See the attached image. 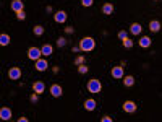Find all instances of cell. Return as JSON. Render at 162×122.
<instances>
[{
  "mask_svg": "<svg viewBox=\"0 0 162 122\" xmlns=\"http://www.w3.org/2000/svg\"><path fill=\"white\" fill-rule=\"evenodd\" d=\"M96 47V41L92 39V38H83L79 41V49L83 51V52H91L92 49Z\"/></svg>",
  "mask_w": 162,
  "mask_h": 122,
  "instance_id": "obj_1",
  "label": "cell"
},
{
  "mask_svg": "<svg viewBox=\"0 0 162 122\" xmlns=\"http://www.w3.org/2000/svg\"><path fill=\"white\" fill-rule=\"evenodd\" d=\"M101 90H102V85L97 78H92L88 81V91L89 93H94L96 95V93H101Z\"/></svg>",
  "mask_w": 162,
  "mask_h": 122,
  "instance_id": "obj_2",
  "label": "cell"
},
{
  "mask_svg": "<svg viewBox=\"0 0 162 122\" xmlns=\"http://www.w3.org/2000/svg\"><path fill=\"white\" fill-rule=\"evenodd\" d=\"M40 55H42V51L37 49V47H29V51H28V57H29L31 60H39L40 59Z\"/></svg>",
  "mask_w": 162,
  "mask_h": 122,
  "instance_id": "obj_3",
  "label": "cell"
},
{
  "mask_svg": "<svg viewBox=\"0 0 162 122\" xmlns=\"http://www.w3.org/2000/svg\"><path fill=\"white\" fill-rule=\"evenodd\" d=\"M8 78L10 80H18L21 78V70L18 67H11L10 70H8Z\"/></svg>",
  "mask_w": 162,
  "mask_h": 122,
  "instance_id": "obj_4",
  "label": "cell"
},
{
  "mask_svg": "<svg viewBox=\"0 0 162 122\" xmlns=\"http://www.w3.org/2000/svg\"><path fill=\"white\" fill-rule=\"evenodd\" d=\"M50 95L54 96V98H60V96L63 95L62 86H60V85H57V83H54V85L50 86Z\"/></svg>",
  "mask_w": 162,
  "mask_h": 122,
  "instance_id": "obj_5",
  "label": "cell"
},
{
  "mask_svg": "<svg viewBox=\"0 0 162 122\" xmlns=\"http://www.w3.org/2000/svg\"><path fill=\"white\" fill-rule=\"evenodd\" d=\"M10 7H11V10H13L15 13H18V11L25 10V3H23V0H13Z\"/></svg>",
  "mask_w": 162,
  "mask_h": 122,
  "instance_id": "obj_6",
  "label": "cell"
},
{
  "mask_svg": "<svg viewBox=\"0 0 162 122\" xmlns=\"http://www.w3.org/2000/svg\"><path fill=\"white\" fill-rule=\"evenodd\" d=\"M49 68V62L45 60V59H39V60H36V70H39V72H45Z\"/></svg>",
  "mask_w": 162,
  "mask_h": 122,
  "instance_id": "obj_7",
  "label": "cell"
},
{
  "mask_svg": "<svg viewBox=\"0 0 162 122\" xmlns=\"http://www.w3.org/2000/svg\"><path fill=\"white\" fill-rule=\"evenodd\" d=\"M44 90H45L44 81H34V83H33V91H34V93H37V95H42Z\"/></svg>",
  "mask_w": 162,
  "mask_h": 122,
  "instance_id": "obj_8",
  "label": "cell"
},
{
  "mask_svg": "<svg viewBox=\"0 0 162 122\" xmlns=\"http://www.w3.org/2000/svg\"><path fill=\"white\" fill-rule=\"evenodd\" d=\"M0 119L2 120H10L11 119V109L10 108H2L0 109Z\"/></svg>",
  "mask_w": 162,
  "mask_h": 122,
  "instance_id": "obj_9",
  "label": "cell"
},
{
  "mask_svg": "<svg viewBox=\"0 0 162 122\" xmlns=\"http://www.w3.org/2000/svg\"><path fill=\"white\" fill-rule=\"evenodd\" d=\"M143 31V26L140 25V23H131V26H130V33L131 34H135V36H140Z\"/></svg>",
  "mask_w": 162,
  "mask_h": 122,
  "instance_id": "obj_10",
  "label": "cell"
},
{
  "mask_svg": "<svg viewBox=\"0 0 162 122\" xmlns=\"http://www.w3.org/2000/svg\"><path fill=\"white\" fill-rule=\"evenodd\" d=\"M123 111H125V112H130V114L135 112V111H136V104L133 103V101H125V103H123Z\"/></svg>",
  "mask_w": 162,
  "mask_h": 122,
  "instance_id": "obj_11",
  "label": "cell"
},
{
  "mask_svg": "<svg viewBox=\"0 0 162 122\" xmlns=\"http://www.w3.org/2000/svg\"><path fill=\"white\" fill-rule=\"evenodd\" d=\"M54 20H55L57 23H65V21H67V11L59 10V11H57V13H55Z\"/></svg>",
  "mask_w": 162,
  "mask_h": 122,
  "instance_id": "obj_12",
  "label": "cell"
},
{
  "mask_svg": "<svg viewBox=\"0 0 162 122\" xmlns=\"http://www.w3.org/2000/svg\"><path fill=\"white\" fill-rule=\"evenodd\" d=\"M110 73H112L114 78H123V67H122V65L120 67H114Z\"/></svg>",
  "mask_w": 162,
  "mask_h": 122,
  "instance_id": "obj_13",
  "label": "cell"
},
{
  "mask_svg": "<svg viewBox=\"0 0 162 122\" xmlns=\"http://www.w3.org/2000/svg\"><path fill=\"white\" fill-rule=\"evenodd\" d=\"M96 100H92V98H89V100H86L84 101V109L86 111H94L96 109Z\"/></svg>",
  "mask_w": 162,
  "mask_h": 122,
  "instance_id": "obj_14",
  "label": "cell"
},
{
  "mask_svg": "<svg viewBox=\"0 0 162 122\" xmlns=\"http://www.w3.org/2000/svg\"><path fill=\"white\" fill-rule=\"evenodd\" d=\"M151 44H152V39L148 38V36H143V38L140 39V47H143V49H148Z\"/></svg>",
  "mask_w": 162,
  "mask_h": 122,
  "instance_id": "obj_15",
  "label": "cell"
},
{
  "mask_svg": "<svg viewBox=\"0 0 162 122\" xmlns=\"http://www.w3.org/2000/svg\"><path fill=\"white\" fill-rule=\"evenodd\" d=\"M40 51H42V55H52V52H54V47H52L50 44H44L42 47H40Z\"/></svg>",
  "mask_w": 162,
  "mask_h": 122,
  "instance_id": "obj_16",
  "label": "cell"
},
{
  "mask_svg": "<svg viewBox=\"0 0 162 122\" xmlns=\"http://www.w3.org/2000/svg\"><path fill=\"white\" fill-rule=\"evenodd\" d=\"M102 13L104 15H112L114 13V5L112 3H104V7H102Z\"/></svg>",
  "mask_w": 162,
  "mask_h": 122,
  "instance_id": "obj_17",
  "label": "cell"
},
{
  "mask_svg": "<svg viewBox=\"0 0 162 122\" xmlns=\"http://www.w3.org/2000/svg\"><path fill=\"white\" fill-rule=\"evenodd\" d=\"M149 30H151L152 33H157V31H160V23H159L157 20H152L151 23H149Z\"/></svg>",
  "mask_w": 162,
  "mask_h": 122,
  "instance_id": "obj_18",
  "label": "cell"
},
{
  "mask_svg": "<svg viewBox=\"0 0 162 122\" xmlns=\"http://www.w3.org/2000/svg\"><path fill=\"white\" fill-rule=\"evenodd\" d=\"M0 44H2V46H8L10 44V36H8V34H0Z\"/></svg>",
  "mask_w": 162,
  "mask_h": 122,
  "instance_id": "obj_19",
  "label": "cell"
},
{
  "mask_svg": "<svg viewBox=\"0 0 162 122\" xmlns=\"http://www.w3.org/2000/svg\"><path fill=\"white\" fill-rule=\"evenodd\" d=\"M33 33L36 34V36H42L44 34V26H40V25H36L33 28Z\"/></svg>",
  "mask_w": 162,
  "mask_h": 122,
  "instance_id": "obj_20",
  "label": "cell"
},
{
  "mask_svg": "<svg viewBox=\"0 0 162 122\" xmlns=\"http://www.w3.org/2000/svg\"><path fill=\"white\" fill-rule=\"evenodd\" d=\"M123 85H125V86H133V85H135V77L128 75L126 78H123Z\"/></svg>",
  "mask_w": 162,
  "mask_h": 122,
  "instance_id": "obj_21",
  "label": "cell"
},
{
  "mask_svg": "<svg viewBox=\"0 0 162 122\" xmlns=\"http://www.w3.org/2000/svg\"><path fill=\"white\" fill-rule=\"evenodd\" d=\"M122 43H123V47H125V49H131V47H133V39H130V38L123 39Z\"/></svg>",
  "mask_w": 162,
  "mask_h": 122,
  "instance_id": "obj_22",
  "label": "cell"
},
{
  "mask_svg": "<svg viewBox=\"0 0 162 122\" xmlns=\"http://www.w3.org/2000/svg\"><path fill=\"white\" fill-rule=\"evenodd\" d=\"M88 70H89V67L88 65H78V73H81V75H84V73H88Z\"/></svg>",
  "mask_w": 162,
  "mask_h": 122,
  "instance_id": "obj_23",
  "label": "cell"
},
{
  "mask_svg": "<svg viewBox=\"0 0 162 122\" xmlns=\"http://www.w3.org/2000/svg\"><path fill=\"white\" fill-rule=\"evenodd\" d=\"M83 63H84V57L83 55H79V57L75 59V65H83Z\"/></svg>",
  "mask_w": 162,
  "mask_h": 122,
  "instance_id": "obj_24",
  "label": "cell"
},
{
  "mask_svg": "<svg viewBox=\"0 0 162 122\" xmlns=\"http://www.w3.org/2000/svg\"><path fill=\"white\" fill-rule=\"evenodd\" d=\"M65 44H67V39L65 38H59V39H57V46H59V47H63Z\"/></svg>",
  "mask_w": 162,
  "mask_h": 122,
  "instance_id": "obj_25",
  "label": "cell"
},
{
  "mask_svg": "<svg viewBox=\"0 0 162 122\" xmlns=\"http://www.w3.org/2000/svg\"><path fill=\"white\" fill-rule=\"evenodd\" d=\"M16 18H18L20 21H21V20H25V18H26V13H25V10L18 11V13H16Z\"/></svg>",
  "mask_w": 162,
  "mask_h": 122,
  "instance_id": "obj_26",
  "label": "cell"
},
{
  "mask_svg": "<svg viewBox=\"0 0 162 122\" xmlns=\"http://www.w3.org/2000/svg\"><path fill=\"white\" fill-rule=\"evenodd\" d=\"M92 3H94V0H81V5H83V7H91Z\"/></svg>",
  "mask_w": 162,
  "mask_h": 122,
  "instance_id": "obj_27",
  "label": "cell"
},
{
  "mask_svg": "<svg viewBox=\"0 0 162 122\" xmlns=\"http://www.w3.org/2000/svg\"><path fill=\"white\" fill-rule=\"evenodd\" d=\"M37 100H39V95H37V93H33V95L29 96V101H31V103H37Z\"/></svg>",
  "mask_w": 162,
  "mask_h": 122,
  "instance_id": "obj_28",
  "label": "cell"
},
{
  "mask_svg": "<svg viewBox=\"0 0 162 122\" xmlns=\"http://www.w3.org/2000/svg\"><path fill=\"white\" fill-rule=\"evenodd\" d=\"M118 38H120L122 41H123V39L128 38V34H126V31H120V33H118Z\"/></svg>",
  "mask_w": 162,
  "mask_h": 122,
  "instance_id": "obj_29",
  "label": "cell"
},
{
  "mask_svg": "<svg viewBox=\"0 0 162 122\" xmlns=\"http://www.w3.org/2000/svg\"><path fill=\"white\" fill-rule=\"evenodd\" d=\"M101 120H102V122H112V117H109V116H104Z\"/></svg>",
  "mask_w": 162,
  "mask_h": 122,
  "instance_id": "obj_30",
  "label": "cell"
},
{
  "mask_svg": "<svg viewBox=\"0 0 162 122\" xmlns=\"http://www.w3.org/2000/svg\"><path fill=\"white\" fill-rule=\"evenodd\" d=\"M73 31H75V30H73V28H71V26H68V28H65V33H68V34H71Z\"/></svg>",
  "mask_w": 162,
  "mask_h": 122,
  "instance_id": "obj_31",
  "label": "cell"
},
{
  "mask_svg": "<svg viewBox=\"0 0 162 122\" xmlns=\"http://www.w3.org/2000/svg\"><path fill=\"white\" fill-rule=\"evenodd\" d=\"M18 122H28V117H20Z\"/></svg>",
  "mask_w": 162,
  "mask_h": 122,
  "instance_id": "obj_32",
  "label": "cell"
},
{
  "mask_svg": "<svg viewBox=\"0 0 162 122\" xmlns=\"http://www.w3.org/2000/svg\"><path fill=\"white\" fill-rule=\"evenodd\" d=\"M78 51H81V49H79V46H78V47H73V49H71V52H78Z\"/></svg>",
  "mask_w": 162,
  "mask_h": 122,
  "instance_id": "obj_33",
  "label": "cell"
},
{
  "mask_svg": "<svg viewBox=\"0 0 162 122\" xmlns=\"http://www.w3.org/2000/svg\"><path fill=\"white\" fill-rule=\"evenodd\" d=\"M154 2H159V0H154Z\"/></svg>",
  "mask_w": 162,
  "mask_h": 122,
  "instance_id": "obj_34",
  "label": "cell"
}]
</instances>
